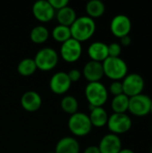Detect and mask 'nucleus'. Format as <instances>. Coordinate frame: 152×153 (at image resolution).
I'll return each mask as SVG.
<instances>
[{
  "instance_id": "4be33fe9",
  "label": "nucleus",
  "mask_w": 152,
  "mask_h": 153,
  "mask_svg": "<svg viewBox=\"0 0 152 153\" xmlns=\"http://www.w3.org/2000/svg\"><path fill=\"white\" fill-rule=\"evenodd\" d=\"M49 37L48 30L43 25H37L30 30V40L35 44H42L47 40Z\"/></svg>"
},
{
  "instance_id": "f3484780",
  "label": "nucleus",
  "mask_w": 152,
  "mask_h": 153,
  "mask_svg": "<svg viewBox=\"0 0 152 153\" xmlns=\"http://www.w3.org/2000/svg\"><path fill=\"white\" fill-rule=\"evenodd\" d=\"M56 153H80V144L78 141L70 136L60 139L55 148Z\"/></svg>"
},
{
  "instance_id": "cd10ccee",
  "label": "nucleus",
  "mask_w": 152,
  "mask_h": 153,
  "mask_svg": "<svg viewBox=\"0 0 152 153\" xmlns=\"http://www.w3.org/2000/svg\"><path fill=\"white\" fill-rule=\"evenodd\" d=\"M49 4H51V6L55 9V11H58L65 6L68 5L69 1L68 0H48Z\"/></svg>"
},
{
  "instance_id": "2eb2a0df",
  "label": "nucleus",
  "mask_w": 152,
  "mask_h": 153,
  "mask_svg": "<svg viewBox=\"0 0 152 153\" xmlns=\"http://www.w3.org/2000/svg\"><path fill=\"white\" fill-rule=\"evenodd\" d=\"M21 105L24 110L28 112H35L41 107L42 99L37 91H28L22 96Z\"/></svg>"
},
{
  "instance_id": "5701e85b",
  "label": "nucleus",
  "mask_w": 152,
  "mask_h": 153,
  "mask_svg": "<svg viewBox=\"0 0 152 153\" xmlns=\"http://www.w3.org/2000/svg\"><path fill=\"white\" fill-rule=\"evenodd\" d=\"M37 70L36 64L32 58L22 59L17 66V71L22 76H30Z\"/></svg>"
},
{
  "instance_id": "9d476101",
  "label": "nucleus",
  "mask_w": 152,
  "mask_h": 153,
  "mask_svg": "<svg viewBox=\"0 0 152 153\" xmlns=\"http://www.w3.org/2000/svg\"><path fill=\"white\" fill-rule=\"evenodd\" d=\"M131 30L132 22L125 14H117L111 20L110 30L115 37L121 39L125 36H127L129 35Z\"/></svg>"
},
{
  "instance_id": "423d86ee",
  "label": "nucleus",
  "mask_w": 152,
  "mask_h": 153,
  "mask_svg": "<svg viewBox=\"0 0 152 153\" xmlns=\"http://www.w3.org/2000/svg\"><path fill=\"white\" fill-rule=\"evenodd\" d=\"M107 126L111 134L119 135L130 131L133 126V122L131 117L128 115H126V113H113L111 116L108 117Z\"/></svg>"
},
{
  "instance_id": "c756f323",
  "label": "nucleus",
  "mask_w": 152,
  "mask_h": 153,
  "mask_svg": "<svg viewBox=\"0 0 152 153\" xmlns=\"http://www.w3.org/2000/svg\"><path fill=\"white\" fill-rule=\"evenodd\" d=\"M120 43H121L120 45H122V46L128 47L132 43V39H131V37L129 35L125 36V37H123V38L120 39Z\"/></svg>"
},
{
  "instance_id": "f257e3e1",
  "label": "nucleus",
  "mask_w": 152,
  "mask_h": 153,
  "mask_svg": "<svg viewBox=\"0 0 152 153\" xmlns=\"http://www.w3.org/2000/svg\"><path fill=\"white\" fill-rule=\"evenodd\" d=\"M72 38L79 42L90 39L96 31V23L93 19L84 15L78 17L70 26Z\"/></svg>"
},
{
  "instance_id": "2f4dec72",
  "label": "nucleus",
  "mask_w": 152,
  "mask_h": 153,
  "mask_svg": "<svg viewBox=\"0 0 152 153\" xmlns=\"http://www.w3.org/2000/svg\"><path fill=\"white\" fill-rule=\"evenodd\" d=\"M119 153H134V152L131 149H122Z\"/></svg>"
},
{
  "instance_id": "aec40b11",
  "label": "nucleus",
  "mask_w": 152,
  "mask_h": 153,
  "mask_svg": "<svg viewBox=\"0 0 152 153\" xmlns=\"http://www.w3.org/2000/svg\"><path fill=\"white\" fill-rule=\"evenodd\" d=\"M85 10L87 13V16L94 19L101 17L104 14L106 11V6L104 3L100 0H90L86 4Z\"/></svg>"
},
{
  "instance_id": "473e14b6",
  "label": "nucleus",
  "mask_w": 152,
  "mask_h": 153,
  "mask_svg": "<svg viewBox=\"0 0 152 153\" xmlns=\"http://www.w3.org/2000/svg\"><path fill=\"white\" fill-rule=\"evenodd\" d=\"M150 114H151V116H152V102H151V110H150Z\"/></svg>"
},
{
  "instance_id": "1a4fd4ad",
  "label": "nucleus",
  "mask_w": 152,
  "mask_h": 153,
  "mask_svg": "<svg viewBox=\"0 0 152 153\" xmlns=\"http://www.w3.org/2000/svg\"><path fill=\"white\" fill-rule=\"evenodd\" d=\"M82 54V43L71 38L62 43L60 48V56L67 63H74L78 61Z\"/></svg>"
},
{
  "instance_id": "412c9836",
  "label": "nucleus",
  "mask_w": 152,
  "mask_h": 153,
  "mask_svg": "<svg viewBox=\"0 0 152 153\" xmlns=\"http://www.w3.org/2000/svg\"><path fill=\"white\" fill-rule=\"evenodd\" d=\"M129 106V97L126 95L120 94L118 96H115L111 101V108L114 113L117 114H125L128 111Z\"/></svg>"
},
{
  "instance_id": "b1692460",
  "label": "nucleus",
  "mask_w": 152,
  "mask_h": 153,
  "mask_svg": "<svg viewBox=\"0 0 152 153\" xmlns=\"http://www.w3.org/2000/svg\"><path fill=\"white\" fill-rule=\"evenodd\" d=\"M52 37L56 41L64 43L65 41L72 38L70 27L60 25V24L56 25L52 30Z\"/></svg>"
},
{
  "instance_id": "4468645a",
  "label": "nucleus",
  "mask_w": 152,
  "mask_h": 153,
  "mask_svg": "<svg viewBox=\"0 0 152 153\" xmlns=\"http://www.w3.org/2000/svg\"><path fill=\"white\" fill-rule=\"evenodd\" d=\"M82 74H83V77L89 82H100V80L104 76L102 63L92 61V60L87 62L83 66Z\"/></svg>"
},
{
  "instance_id": "72a5a7b5",
  "label": "nucleus",
  "mask_w": 152,
  "mask_h": 153,
  "mask_svg": "<svg viewBox=\"0 0 152 153\" xmlns=\"http://www.w3.org/2000/svg\"><path fill=\"white\" fill-rule=\"evenodd\" d=\"M47 153H56L55 152H47Z\"/></svg>"
},
{
  "instance_id": "7ed1b4c3",
  "label": "nucleus",
  "mask_w": 152,
  "mask_h": 153,
  "mask_svg": "<svg viewBox=\"0 0 152 153\" xmlns=\"http://www.w3.org/2000/svg\"><path fill=\"white\" fill-rule=\"evenodd\" d=\"M84 92L89 105L95 108L102 107L108 99V91L100 82H89L85 87Z\"/></svg>"
},
{
  "instance_id": "0eeeda50",
  "label": "nucleus",
  "mask_w": 152,
  "mask_h": 153,
  "mask_svg": "<svg viewBox=\"0 0 152 153\" xmlns=\"http://www.w3.org/2000/svg\"><path fill=\"white\" fill-rule=\"evenodd\" d=\"M151 102V97L142 93L131 97L129 98L128 111L135 117H146L148 114H150Z\"/></svg>"
},
{
  "instance_id": "6ab92c4d",
  "label": "nucleus",
  "mask_w": 152,
  "mask_h": 153,
  "mask_svg": "<svg viewBox=\"0 0 152 153\" xmlns=\"http://www.w3.org/2000/svg\"><path fill=\"white\" fill-rule=\"evenodd\" d=\"M89 117H90L92 126H95L98 128L105 126L108 124V112L102 107L94 108L90 111Z\"/></svg>"
},
{
  "instance_id": "c9c22d12",
  "label": "nucleus",
  "mask_w": 152,
  "mask_h": 153,
  "mask_svg": "<svg viewBox=\"0 0 152 153\" xmlns=\"http://www.w3.org/2000/svg\"><path fill=\"white\" fill-rule=\"evenodd\" d=\"M151 130H152V126H151Z\"/></svg>"
},
{
  "instance_id": "39448f33",
  "label": "nucleus",
  "mask_w": 152,
  "mask_h": 153,
  "mask_svg": "<svg viewBox=\"0 0 152 153\" xmlns=\"http://www.w3.org/2000/svg\"><path fill=\"white\" fill-rule=\"evenodd\" d=\"M58 54L52 48H43L37 52L34 57L37 69L43 72L53 70L58 63Z\"/></svg>"
},
{
  "instance_id": "20e7f679",
  "label": "nucleus",
  "mask_w": 152,
  "mask_h": 153,
  "mask_svg": "<svg viewBox=\"0 0 152 153\" xmlns=\"http://www.w3.org/2000/svg\"><path fill=\"white\" fill-rule=\"evenodd\" d=\"M68 128L73 135L82 137L90 133L92 125L88 115L82 112H76L69 117Z\"/></svg>"
},
{
  "instance_id": "c85d7f7f",
  "label": "nucleus",
  "mask_w": 152,
  "mask_h": 153,
  "mask_svg": "<svg viewBox=\"0 0 152 153\" xmlns=\"http://www.w3.org/2000/svg\"><path fill=\"white\" fill-rule=\"evenodd\" d=\"M67 75H68L71 82H76L81 79L82 73L78 69H72L69 71V73H67Z\"/></svg>"
},
{
  "instance_id": "a211bd4d",
  "label": "nucleus",
  "mask_w": 152,
  "mask_h": 153,
  "mask_svg": "<svg viewBox=\"0 0 152 153\" xmlns=\"http://www.w3.org/2000/svg\"><path fill=\"white\" fill-rule=\"evenodd\" d=\"M56 20L60 25L70 27L77 19L75 11L69 5L58 10L56 13Z\"/></svg>"
},
{
  "instance_id": "9b49d317",
  "label": "nucleus",
  "mask_w": 152,
  "mask_h": 153,
  "mask_svg": "<svg viewBox=\"0 0 152 153\" xmlns=\"http://www.w3.org/2000/svg\"><path fill=\"white\" fill-rule=\"evenodd\" d=\"M32 13L35 19L41 22H48L56 16V11L48 0H39L33 4Z\"/></svg>"
},
{
  "instance_id": "7c9ffc66",
  "label": "nucleus",
  "mask_w": 152,
  "mask_h": 153,
  "mask_svg": "<svg viewBox=\"0 0 152 153\" xmlns=\"http://www.w3.org/2000/svg\"><path fill=\"white\" fill-rule=\"evenodd\" d=\"M83 153H100L98 146H89L87 147Z\"/></svg>"
},
{
  "instance_id": "f8f14e48",
  "label": "nucleus",
  "mask_w": 152,
  "mask_h": 153,
  "mask_svg": "<svg viewBox=\"0 0 152 153\" xmlns=\"http://www.w3.org/2000/svg\"><path fill=\"white\" fill-rule=\"evenodd\" d=\"M71 81L67 73L57 72L51 77L49 81V87L53 93L56 95H63L66 93L71 87Z\"/></svg>"
},
{
  "instance_id": "bb28decb",
  "label": "nucleus",
  "mask_w": 152,
  "mask_h": 153,
  "mask_svg": "<svg viewBox=\"0 0 152 153\" xmlns=\"http://www.w3.org/2000/svg\"><path fill=\"white\" fill-rule=\"evenodd\" d=\"M109 92L115 96H118L124 93L122 81H113L109 85Z\"/></svg>"
},
{
  "instance_id": "f704fd0d",
  "label": "nucleus",
  "mask_w": 152,
  "mask_h": 153,
  "mask_svg": "<svg viewBox=\"0 0 152 153\" xmlns=\"http://www.w3.org/2000/svg\"><path fill=\"white\" fill-rule=\"evenodd\" d=\"M151 153H152V146H151Z\"/></svg>"
},
{
  "instance_id": "ddd939ff",
  "label": "nucleus",
  "mask_w": 152,
  "mask_h": 153,
  "mask_svg": "<svg viewBox=\"0 0 152 153\" xmlns=\"http://www.w3.org/2000/svg\"><path fill=\"white\" fill-rule=\"evenodd\" d=\"M98 147L100 153H119L122 150V141L118 135L110 133L101 138Z\"/></svg>"
},
{
  "instance_id": "6e6552de",
  "label": "nucleus",
  "mask_w": 152,
  "mask_h": 153,
  "mask_svg": "<svg viewBox=\"0 0 152 153\" xmlns=\"http://www.w3.org/2000/svg\"><path fill=\"white\" fill-rule=\"evenodd\" d=\"M122 84L124 94L131 98L142 93L145 86V82L141 74L133 73L127 74L122 80Z\"/></svg>"
},
{
  "instance_id": "a878e982",
  "label": "nucleus",
  "mask_w": 152,
  "mask_h": 153,
  "mask_svg": "<svg viewBox=\"0 0 152 153\" xmlns=\"http://www.w3.org/2000/svg\"><path fill=\"white\" fill-rule=\"evenodd\" d=\"M108 56L111 57H119L122 52L121 45L116 42H113L108 45Z\"/></svg>"
},
{
  "instance_id": "f03ea898",
  "label": "nucleus",
  "mask_w": 152,
  "mask_h": 153,
  "mask_svg": "<svg viewBox=\"0 0 152 153\" xmlns=\"http://www.w3.org/2000/svg\"><path fill=\"white\" fill-rule=\"evenodd\" d=\"M104 75L112 81H121L128 74V66L126 62L121 57L108 56L103 63Z\"/></svg>"
},
{
  "instance_id": "dca6fc26",
  "label": "nucleus",
  "mask_w": 152,
  "mask_h": 153,
  "mask_svg": "<svg viewBox=\"0 0 152 153\" xmlns=\"http://www.w3.org/2000/svg\"><path fill=\"white\" fill-rule=\"evenodd\" d=\"M88 55L90 60L103 63L108 57V45L101 41H95L89 46Z\"/></svg>"
},
{
  "instance_id": "393cba45",
  "label": "nucleus",
  "mask_w": 152,
  "mask_h": 153,
  "mask_svg": "<svg viewBox=\"0 0 152 153\" xmlns=\"http://www.w3.org/2000/svg\"><path fill=\"white\" fill-rule=\"evenodd\" d=\"M60 105H61V108L63 109V111L71 116L77 112L78 107H79L77 100L74 97L70 96V95L65 96L62 99Z\"/></svg>"
}]
</instances>
